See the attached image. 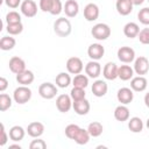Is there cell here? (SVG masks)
Listing matches in <instances>:
<instances>
[{
  "label": "cell",
  "mask_w": 149,
  "mask_h": 149,
  "mask_svg": "<svg viewBox=\"0 0 149 149\" xmlns=\"http://www.w3.org/2000/svg\"><path fill=\"white\" fill-rule=\"evenodd\" d=\"M6 30L8 31L9 35H19L23 30V24L22 22H15V23H7Z\"/></svg>",
  "instance_id": "33"
},
{
  "label": "cell",
  "mask_w": 149,
  "mask_h": 149,
  "mask_svg": "<svg viewBox=\"0 0 149 149\" xmlns=\"http://www.w3.org/2000/svg\"><path fill=\"white\" fill-rule=\"evenodd\" d=\"M118 58L122 63H132L135 59V51L130 47H121L118 49Z\"/></svg>",
  "instance_id": "7"
},
{
  "label": "cell",
  "mask_w": 149,
  "mask_h": 149,
  "mask_svg": "<svg viewBox=\"0 0 149 149\" xmlns=\"http://www.w3.org/2000/svg\"><path fill=\"white\" fill-rule=\"evenodd\" d=\"M137 38L142 44H149V28H143L140 30Z\"/></svg>",
  "instance_id": "40"
},
{
  "label": "cell",
  "mask_w": 149,
  "mask_h": 149,
  "mask_svg": "<svg viewBox=\"0 0 149 149\" xmlns=\"http://www.w3.org/2000/svg\"><path fill=\"white\" fill-rule=\"evenodd\" d=\"M118 65L113 62H108L105 64L104 69H102V74L104 78L107 80H114L118 78Z\"/></svg>",
  "instance_id": "14"
},
{
  "label": "cell",
  "mask_w": 149,
  "mask_h": 149,
  "mask_svg": "<svg viewBox=\"0 0 149 149\" xmlns=\"http://www.w3.org/2000/svg\"><path fill=\"white\" fill-rule=\"evenodd\" d=\"M51 1L52 0H40V3H38V6H40V9L42 10V12H48L49 13V10H50V7H51Z\"/></svg>",
  "instance_id": "42"
},
{
  "label": "cell",
  "mask_w": 149,
  "mask_h": 149,
  "mask_svg": "<svg viewBox=\"0 0 149 149\" xmlns=\"http://www.w3.org/2000/svg\"><path fill=\"white\" fill-rule=\"evenodd\" d=\"M92 93L100 98V97H104L106 93H107V90H108V86H107V83L102 79H97L93 84H92Z\"/></svg>",
  "instance_id": "17"
},
{
  "label": "cell",
  "mask_w": 149,
  "mask_h": 149,
  "mask_svg": "<svg viewBox=\"0 0 149 149\" xmlns=\"http://www.w3.org/2000/svg\"><path fill=\"white\" fill-rule=\"evenodd\" d=\"M71 22L65 17H59L54 22V31L59 37H66L71 34Z\"/></svg>",
  "instance_id": "1"
},
{
  "label": "cell",
  "mask_w": 149,
  "mask_h": 149,
  "mask_svg": "<svg viewBox=\"0 0 149 149\" xmlns=\"http://www.w3.org/2000/svg\"><path fill=\"white\" fill-rule=\"evenodd\" d=\"M72 107L74 109V112L78 115H86L90 112V102L87 99H81V100H77L72 102Z\"/></svg>",
  "instance_id": "20"
},
{
  "label": "cell",
  "mask_w": 149,
  "mask_h": 149,
  "mask_svg": "<svg viewBox=\"0 0 149 149\" xmlns=\"http://www.w3.org/2000/svg\"><path fill=\"white\" fill-rule=\"evenodd\" d=\"M85 73L90 78H98L101 73V65L98 63V61H90L85 65Z\"/></svg>",
  "instance_id": "15"
},
{
  "label": "cell",
  "mask_w": 149,
  "mask_h": 149,
  "mask_svg": "<svg viewBox=\"0 0 149 149\" xmlns=\"http://www.w3.org/2000/svg\"><path fill=\"white\" fill-rule=\"evenodd\" d=\"M72 102H73V100H72L71 95H69V94H59L57 97V99H56V107H57V109L59 112L66 113V112H69L71 109Z\"/></svg>",
  "instance_id": "5"
},
{
  "label": "cell",
  "mask_w": 149,
  "mask_h": 149,
  "mask_svg": "<svg viewBox=\"0 0 149 149\" xmlns=\"http://www.w3.org/2000/svg\"><path fill=\"white\" fill-rule=\"evenodd\" d=\"M137 19L142 24L149 26V7H144L140 9V12L137 13Z\"/></svg>",
  "instance_id": "37"
},
{
  "label": "cell",
  "mask_w": 149,
  "mask_h": 149,
  "mask_svg": "<svg viewBox=\"0 0 149 149\" xmlns=\"http://www.w3.org/2000/svg\"><path fill=\"white\" fill-rule=\"evenodd\" d=\"M90 137H91V135H90L88 130L87 129H84V128H80L78 130V133L76 134L73 141L77 144H79V146H84V144H86L90 141Z\"/></svg>",
  "instance_id": "29"
},
{
  "label": "cell",
  "mask_w": 149,
  "mask_h": 149,
  "mask_svg": "<svg viewBox=\"0 0 149 149\" xmlns=\"http://www.w3.org/2000/svg\"><path fill=\"white\" fill-rule=\"evenodd\" d=\"M20 9L26 17H34L37 14V5L33 0H23Z\"/></svg>",
  "instance_id": "8"
},
{
  "label": "cell",
  "mask_w": 149,
  "mask_h": 149,
  "mask_svg": "<svg viewBox=\"0 0 149 149\" xmlns=\"http://www.w3.org/2000/svg\"><path fill=\"white\" fill-rule=\"evenodd\" d=\"M63 10L68 17H74L79 12V5L76 0H66L64 3Z\"/></svg>",
  "instance_id": "21"
},
{
  "label": "cell",
  "mask_w": 149,
  "mask_h": 149,
  "mask_svg": "<svg viewBox=\"0 0 149 149\" xmlns=\"http://www.w3.org/2000/svg\"><path fill=\"white\" fill-rule=\"evenodd\" d=\"M79 129H80V127H79L78 125L70 123V125H68V126L65 127V130H64V132H65V136H66L68 139H70V140H73Z\"/></svg>",
  "instance_id": "36"
},
{
  "label": "cell",
  "mask_w": 149,
  "mask_h": 149,
  "mask_svg": "<svg viewBox=\"0 0 149 149\" xmlns=\"http://www.w3.org/2000/svg\"><path fill=\"white\" fill-rule=\"evenodd\" d=\"M57 85H54L51 83H42L40 86H38V94L43 98V99H47V100H50L52 98L56 97V94L58 93V90H57Z\"/></svg>",
  "instance_id": "4"
},
{
  "label": "cell",
  "mask_w": 149,
  "mask_h": 149,
  "mask_svg": "<svg viewBox=\"0 0 149 149\" xmlns=\"http://www.w3.org/2000/svg\"><path fill=\"white\" fill-rule=\"evenodd\" d=\"M146 126H147V128L149 129V118H148V120H147V122H146Z\"/></svg>",
  "instance_id": "49"
},
{
  "label": "cell",
  "mask_w": 149,
  "mask_h": 149,
  "mask_svg": "<svg viewBox=\"0 0 149 149\" xmlns=\"http://www.w3.org/2000/svg\"><path fill=\"white\" fill-rule=\"evenodd\" d=\"M140 33V27L137 23L135 22H128L125 24L123 27V34L126 37L128 38H134V37H137Z\"/></svg>",
  "instance_id": "24"
},
{
  "label": "cell",
  "mask_w": 149,
  "mask_h": 149,
  "mask_svg": "<svg viewBox=\"0 0 149 149\" xmlns=\"http://www.w3.org/2000/svg\"><path fill=\"white\" fill-rule=\"evenodd\" d=\"M10 106H12V98L6 93H1L0 94V111L5 112Z\"/></svg>",
  "instance_id": "35"
},
{
  "label": "cell",
  "mask_w": 149,
  "mask_h": 149,
  "mask_svg": "<svg viewBox=\"0 0 149 149\" xmlns=\"http://www.w3.org/2000/svg\"><path fill=\"white\" fill-rule=\"evenodd\" d=\"M105 54V48L100 43H92L87 48V55L92 61H99Z\"/></svg>",
  "instance_id": "10"
},
{
  "label": "cell",
  "mask_w": 149,
  "mask_h": 149,
  "mask_svg": "<svg viewBox=\"0 0 149 149\" xmlns=\"http://www.w3.org/2000/svg\"><path fill=\"white\" fill-rule=\"evenodd\" d=\"M116 99L119 102H121L122 105H128L133 101L134 99V93L133 90L129 87H121L118 93H116Z\"/></svg>",
  "instance_id": "11"
},
{
  "label": "cell",
  "mask_w": 149,
  "mask_h": 149,
  "mask_svg": "<svg viewBox=\"0 0 149 149\" xmlns=\"http://www.w3.org/2000/svg\"><path fill=\"white\" fill-rule=\"evenodd\" d=\"M99 7L93 2L87 3L84 7V17L86 19V21H95L99 17Z\"/></svg>",
  "instance_id": "12"
},
{
  "label": "cell",
  "mask_w": 149,
  "mask_h": 149,
  "mask_svg": "<svg viewBox=\"0 0 149 149\" xmlns=\"http://www.w3.org/2000/svg\"><path fill=\"white\" fill-rule=\"evenodd\" d=\"M147 86H148V81L143 76L133 77L130 79V88L135 92H142L147 88Z\"/></svg>",
  "instance_id": "19"
},
{
  "label": "cell",
  "mask_w": 149,
  "mask_h": 149,
  "mask_svg": "<svg viewBox=\"0 0 149 149\" xmlns=\"http://www.w3.org/2000/svg\"><path fill=\"white\" fill-rule=\"evenodd\" d=\"M24 134H26V130L21 127V126H13L10 129H9V139L14 142H19L21 140H23L24 137Z\"/></svg>",
  "instance_id": "26"
},
{
  "label": "cell",
  "mask_w": 149,
  "mask_h": 149,
  "mask_svg": "<svg viewBox=\"0 0 149 149\" xmlns=\"http://www.w3.org/2000/svg\"><path fill=\"white\" fill-rule=\"evenodd\" d=\"M15 44H16V41L12 36H3L0 40V49L3 50V51L12 50L15 47Z\"/></svg>",
  "instance_id": "30"
},
{
  "label": "cell",
  "mask_w": 149,
  "mask_h": 149,
  "mask_svg": "<svg viewBox=\"0 0 149 149\" xmlns=\"http://www.w3.org/2000/svg\"><path fill=\"white\" fill-rule=\"evenodd\" d=\"M34 79H35V76H34L33 71H30V70H24L16 74V81L21 85L28 86L34 81Z\"/></svg>",
  "instance_id": "22"
},
{
  "label": "cell",
  "mask_w": 149,
  "mask_h": 149,
  "mask_svg": "<svg viewBox=\"0 0 149 149\" xmlns=\"http://www.w3.org/2000/svg\"><path fill=\"white\" fill-rule=\"evenodd\" d=\"M27 133L29 136L31 137H40L43 133H44V125L40 121H34V122H30L27 127Z\"/></svg>",
  "instance_id": "16"
},
{
  "label": "cell",
  "mask_w": 149,
  "mask_h": 149,
  "mask_svg": "<svg viewBox=\"0 0 149 149\" xmlns=\"http://www.w3.org/2000/svg\"><path fill=\"white\" fill-rule=\"evenodd\" d=\"M134 77V69L129 65H121L118 68V78L121 80H130Z\"/></svg>",
  "instance_id": "25"
},
{
  "label": "cell",
  "mask_w": 149,
  "mask_h": 149,
  "mask_svg": "<svg viewBox=\"0 0 149 149\" xmlns=\"http://www.w3.org/2000/svg\"><path fill=\"white\" fill-rule=\"evenodd\" d=\"M8 136H9V135H7V133H6V130H5L3 123H1V137H0V146H1V147H3V146L7 143Z\"/></svg>",
  "instance_id": "43"
},
{
  "label": "cell",
  "mask_w": 149,
  "mask_h": 149,
  "mask_svg": "<svg viewBox=\"0 0 149 149\" xmlns=\"http://www.w3.org/2000/svg\"><path fill=\"white\" fill-rule=\"evenodd\" d=\"M8 66H9V70L13 73H15V74H17V73H20V72H22V71L26 70V63H24V61L21 57H17V56H14V57H12L9 59Z\"/></svg>",
  "instance_id": "13"
},
{
  "label": "cell",
  "mask_w": 149,
  "mask_h": 149,
  "mask_svg": "<svg viewBox=\"0 0 149 149\" xmlns=\"http://www.w3.org/2000/svg\"><path fill=\"white\" fill-rule=\"evenodd\" d=\"M13 99L15 102H17L20 105L26 104L31 99V90L26 85H21L14 90Z\"/></svg>",
  "instance_id": "2"
},
{
  "label": "cell",
  "mask_w": 149,
  "mask_h": 149,
  "mask_svg": "<svg viewBox=\"0 0 149 149\" xmlns=\"http://www.w3.org/2000/svg\"><path fill=\"white\" fill-rule=\"evenodd\" d=\"M132 2H133V5L134 6H140V5H142L143 3V1L144 0H130Z\"/></svg>",
  "instance_id": "46"
},
{
  "label": "cell",
  "mask_w": 149,
  "mask_h": 149,
  "mask_svg": "<svg viewBox=\"0 0 149 149\" xmlns=\"http://www.w3.org/2000/svg\"><path fill=\"white\" fill-rule=\"evenodd\" d=\"M84 69V64H83V61L79 58V57H70L68 61H66V70L69 73L71 74H78L83 71Z\"/></svg>",
  "instance_id": "6"
},
{
  "label": "cell",
  "mask_w": 149,
  "mask_h": 149,
  "mask_svg": "<svg viewBox=\"0 0 149 149\" xmlns=\"http://www.w3.org/2000/svg\"><path fill=\"white\" fill-rule=\"evenodd\" d=\"M5 3H6V6L7 7H9V8H17L19 6H21V0H5Z\"/></svg>",
  "instance_id": "44"
},
{
  "label": "cell",
  "mask_w": 149,
  "mask_h": 149,
  "mask_svg": "<svg viewBox=\"0 0 149 149\" xmlns=\"http://www.w3.org/2000/svg\"><path fill=\"white\" fill-rule=\"evenodd\" d=\"M70 95H71V98H72L73 101L85 99V95H86V93H85V88L73 86V88H72L71 92H70Z\"/></svg>",
  "instance_id": "34"
},
{
  "label": "cell",
  "mask_w": 149,
  "mask_h": 149,
  "mask_svg": "<svg viewBox=\"0 0 149 149\" xmlns=\"http://www.w3.org/2000/svg\"><path fill=\"white\" fill-rule=\"evenodd\" d=\"M30 149H45L47 148V143L44 142V140H41L37 137V140H33L29 144Z\"/></svg>",
  "instance_id": "41"
},
{
  "label": "cell",
  "mask_w": 149,
  "mask_h": 149,
  "mask_svg": "<svg viewBox=\"0 0 149 149\" xmlns=\"http://www.w3.org/2000/svg\"><path fill=\"white\" fill-rule=\"evenodd\" d=\"M72 85L76 86V87H81V88H85L87 85H88V76L86 74H76L74 78L72 79Z\"/></svg>",
  "instance_id": "32"
},
{
  "label": "cell",
  "mask_w": 149,
  "mask_h": 149,
  "mask_svg": "<svg viewBox=\"0 0 149 149\" xmlns=\"http://www.w3.org/2000/svg\"><path fill=\"white\" fill-rule=\"evenodd\" d=\"M55 80H56V85L58 87H61V88H65V87H68L72 83V79H71L70 74L66 73V72H59L56 76Z\"/></svg>",
  "instance_id": "27"
},
{
  "label": "cell",
  "mask_w": 149,
  "mask_h": 149,
  "mask_svg": "<svg viewBox=\"0 0 149 149\" xmlns=\"http://www.w3.org/2000/svg\"><path fill=\"white\" fill-rule=\"evenodd\" d=\"M6 22L7 23H15V22H21V15L15 12V10H10L9 13H7L6 15Z\"/></svg>",
  "instance_id": "39"
},
{
  "label": "cell",
  "mask_w": 149,
  "mask_h": 149,
  "mask_svg": "<svg viewBox=\"0 0 149 149\" xmlns=\"http://www.w3.org/2000/svg\"><path fill=\"white\" fill-rule=\"evenodd\" d=\"M128 128L133 133H141L143 129V121L139 116H133L128 119Z\"/></svg>",
  "instance_id": "28"
},
{
  "label": "cell",
  "mask_w": 149,
  "mask_h": 149,
  "mask_svg": "<svg viewBox=\"0 0 149 149\" xmlns=\"http://www.w3.org/2000/svg\"><path fill=\"white\" fill-rule=\"evenodd\" d=\"M14 148H15V149H21V146H20V144H10L8 149H14Z\"/></svg>",
  "instance_id": "48"
},
{
  "label": "cell",
  "mask_w": 149,
  "mask_h": 149,
  "mask_svg": "<svg viewBox=\"0 0 149 149\" xmlns=\"http://www.w3.org/2000/svg\"><path fill=\"white\" fill-rule=\"evenodd\" d=\"M64 6L62 5V1L61 0H52L51 1V7H50V10L49 13L51 15H59L63 10Z\"/></svg>",
  "instance_id": "38"
},
{
  "label": "cell",
  "mask_w": 149,
  "mask_h": 149,
  "mask_svg": "<svg viewBox=\"0 0 149 149\" xmlns=\"http://www.w3.org/2000/svg\"><path fill=\"white\" fill-rule=\"evenodd\" d=\"M129 108L126 106V105H119L115 109H114V118L115 120L120 121V122H123V121H127L129 119Z\"/></svg>",
  "instance_id": "23"
},
{
  "label": "cell",
  "mask_w": 149,
  "mask_h": 149,
  "mask_svg": "<svg viewBox=\"0 0 149 149\" xmlns=\"http://www.w3.org/2000/svg\"><path fill=\"white\" fill-rule=\"evenodd\" d=\"M149 71V61L144 56H140L134 62V72L139 76H143Z\"/></svg>",
  "instance_id": "9"
},
{
  "label": "cell",
  "mask_w": 149,
  "mask_h": 149,
  "mask_svg": "<svg viewBox=\"0 0 149 149\" xmlns=\"http://www.w3.org/2000/svg\"><path fill=\"white\" fill-rule=\"evenodd\" d=\"M92 36L98 41H105L111 36V28L106 23H97L91 29Z\"/></svg>",
  "instance_id": "3"
},
{
  "label": "cell",
  "mask_w": 149,
  "mask_h": 149,
  "mask_svg": "<svg viewBox=\"0 0 149 149\" xmlns=\"http://www.w3.org/2000/svg\"><path fill=\"white\" fill-rule=\"evenodd\" d=\"M148 2H149V0H148Z\"/></svg>",
  "instance_id": "50"
},
{
  "label": "cell",
  "mask_w": 149,
  "mask_h": 149,
  "mask_svg": "<svg viewBox=\"0 0 149 149\" xmlns=\"http://www.w3.org/2000/svg\"><path fill=\"white\" fill-rule=\"evenodd\" d=\"M87 130H88V133H90L91 136H93V137H98V136H100V135L102 134L104 127H102V125H101L100 122H98V121H93V122H91V123L88 125Z\"/></svg>",
  "instance_id": "31"
},
{
  "label": "cell",
  "mask_w": 149,
  "mask_h": 149,
  "mask_svg": "<svg viewBox=\"0 0 149 149\" xmlns=\"http://www.w3.org/2000/svg\"><path fill=\"white\" fill-rule=\"evenodd\" d=\"M144 104H146V106L149 108V92L144 95Z\"/></svg>",
  "instance_id": "47"
},
{
  "label": "cell",
  "mask_w": 149,
  "mask_h": 149,
  "mask_svg": "<svg viewBox=\"0 0 149 149\" xmlns=\"http://www.w3.org/2000/svg\"><path fill=\"white\" fill-rule=\"evenodd\" d=\"M133 2L130 0H116V3H115V7H116V10L120 15L122 16H126V15H129L133 10Z\"/></svg>",
  "instance_id": "18"
},
{
  "label": "cell",
  "mask_w": 149,
  "mask_h": 149,
  "mask_svg": "<svg viewBox=\"0 0 149 149\" xmlns=\"http://www.w3.org/2000/svg\"><path fill=\"white\" fill-rule=\"evenodd\" d=\"M7 87H8V80H7L6 78L1 77V78H0V91L3 92Z\"/></svg>",
  "instance_id": "45"
}]
</instances>
